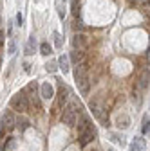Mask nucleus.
<instances>
[{
    "mask_svg": "<svg viewBox=\"0 0 150 151\" xmlns=\"http://www.w3.org/2000/svg\"><path fill=\"white\" fill-rule=\"evenodd\" d=\"M15 40H13V38H11V40H9V45H7V54H13L15 52Z\"/></svg>",
    "mask_w": 150,
    "mask_h": 151,
    "instance_id": "nucleus-25",
    "label": "nucleus"
},
{
    "mask_svg": "<svg viewBox=\"0 0 150 151\" xmlns=\"http://www.w3.org/2000/svg\"><path fill=\"white\" fill-rule=\"evenodd\" d=\"M40 96H42V99H45V101H49V99H52L54 97V88H52V85L51 83H42V86H40Z\"/></svg>",
    "mask_w": 150,
    "mask_h": 151,
    "instance_id": "nucleus-8",
    "label": "nucleus"
},
{
    "mask_svg": "<svg viewBox=\"0 0 150 151\" xmlns=\"http://www.w3.org/2000/svg\"><path fill=\"white\" fill-rule=\"evenodd\" d=\"M52 38H54V45H56V49H62V47H63V36H62L60 32H54Z\"/></svg>",
    "mask_w": 150,
    "mask_h": 151,
    "instance_id": "nucleus-18",
    "label": "nucleus"
},
{
    "mask_svg": "<svg viewBox=\"0 0 150 151\" xmlns=\"http://www.w3.org/2000/svg\"><path fill=\"white\" fill-rule=\"evenodd\" d=\"M0 25H2V18H0Z\"/></svg>",
    "mask_w": 150,
    "mask_h": 151,
    "instance_id": "nucleus-32",
    "label": "nucleus"
},
{
    "mask_svg": "<svg viewBox=\"0 0 150 151\" xmlns=\"http://www.w3.org/2000/svg\"><path fill=\"white\" fill-rule=\"evenodd\" d=\"M141 131H143V133H148V131H150V119H148V115L143 117V128H141Z\"/></svg>",
    "mask_w": 150,
    "mask_h": 151,
    "instance_id": "nucleus-21",
    "label": "nucleus"
},
{
    "mask_svg": "<svg viewBox=\"0 0 150 151\" xmlns=\"http://www.w3.org/2000/svg\"><path fill=\"white\" fill-rule=\"evenodd\" d=\"M2 45H4V34L0 32V47H2Z\"/></svg>",
    "mask_w": 150,
    "mask_h": 151,
    "instance_id": "nucleus-29",
    "label": "nucleus"
},
{
    "mask_svg": "<svg viewBox=\"0 0 150 151\" xmlns=\"http://www.w3.org/2000/svg\"><path fill=\"white\" fill-rule=\"evenodd\" d=\"M65 99H67V90L63 86H60V104H63Z\"/></svg>",
    "mask_w": 150,
    "mask_h": 151,
    "instance_id": "nucleus-22",
    "label": "nucleus"
},
{
    "mask_svg": "<svg viewBox=\"0 0 150 151\" xmlns=\"http://www.w3.org/2000/svg\"><path fill=\"white\" fill-rule=\"evenodd\" d=\"M40 54H42V56H51V54H52V47H51L47 42H44V43L40 45Z\"/></svg>",
    "mask_w": 150,
    "mask_h": 151,
    "instance_id": "nucleus-17",
    "label": "nucleus"
},
{
    "mask_svg": "<svg viewBox=\"0 0 150 151\" xmlns=\"http://www.w3.org/2000/svg\"><path fill=\"white\" fill-rule=\"evenodd\" d=\"M74 65H78V63H83L85 61V52L83 50H80V49H74L72 52H71V58H69Z\"/></svg>",
    "mask_w": 150,
    "mask_h": 151,
    "instance_id": "nucleus-10",
    "label": "nucleus"
},
{
    "mask_svg": "<svg viewBox=\"0 0 150 151\" xmlns=\"http://www.w3.org/2000/svg\"><path fill=\"white\" fill-rule=\"evenodd\" d=\"M72 49H80V50H85L87 45H89V38L83 34V32H78V34H74L72 36Z\"/></svg>",
    "mask_w": 150,
    "mask_h": 151,
    "instance_id": "nucleus-3",
    "label": "nucleus"
},
{
    "mask_svg": "<svg viewBox=\"0 0 150 151\" xmlns=\"http://www.w3.org/2000/svg\"><path fill=\"white\" fill-rule=\"evenodd\" d=\"M82 27H83V25H82V22H78V20L74 22V29H82Z\"/></svg>",
    "mask_w": 150,
    "mask_h": 151,
    "instance_id": "nucleus-27",
    "label": "nucleus"
},
{
    "mask_svg": "<svg viewBox=\"0 0 150 151\" xmlns=\"http://www.w3.org/2000/svg\"><path fill=\"white\" fill-rule=\"evenodd\" d=\"M25 92L29 93V99L34 103L36 108H40V99H38V85H36V81H31L27 86H25Z\"/></svg>",
    "mask_w": 150,
    "mask_h": 151,
    "instance_id": "nucleus-5",
    "label": "nucleus"
},
{
    "mask_svg": "<svg viewBox=\"0 0 150 151\" xmlns=\"http://www.w3.org/2000/svg\"><path fill=\"white\" fill-rule=\"evenodd\" d=\"M58 68H60V67H58V61H47V63H45V70L51 72V74H54Z\"/></svg>",
    "mask_w": 150,
    "mask_h": 151,
    "instance_id": "nucleus-20",
    "label": "nucleus"
},
{
    "mask_svg": "<svg viewBox=\"0 0 150 151\" xmlns=\"http://www.w3.org/2000/svg\"><path fill=\"white\" fill-rule=\"evenodd\" d=\"M6 133H7V128L4 126L2 121H0V139H6Z\"/></svg>",
    "mask_w": 150,
    "mask_h": 151,
    "instance_id": "nucleus-24",
    "label": "nucleus"
},
{
    "mask_svg": "<svg viewBox=\"0 0 150 151\" xmlns=\"http://www.w3.org/2000/svg\"><path fill=\"white\" fill-rule=\"evenodd\" d=\"M94 135H96L94 126H89L85 131H82V133H80V146H87L92 139H94Z\"/></svg>",
    "mask_w": 150,
    "mask_h": 151,
    "instance_id": "nucleus-6",
    "label": "nucleus"
},
{
    "mask_svg": "<svg viewBox=\"0 0 150 151\" xmlns=\"http://www.w3.org/2000/svg\"><path fill=\"white\" fill-rule=\"evenodd\" d=\"M58 67H60V70L63 72V74H67L69 72V58L67 56H60V60H58Z\"/></svg>",
    "mask_w": 150,
    "mask_h": 151,
    "instance_id": "nucleus-14",
    "label": "nucleus"
},
{
    "mask_svg": "<svg viewBox=\"0 0 150 151\" xmlns=\"http://www.w3.org/2000/svg\"><path fill=\"white\" fill-rule=\"evenodd\" d=\"M56 11H58V16L65 18V0H56Z\"/></svg>",
    "mask_w": 150,
    "mask_h": 151,
    "instance_id": "nucleus-16",
    "label": "nucleus"
},
{
    "mask_svg": "<svg viewBox=\"0 0 150 151\" xmlns=\"http://www.w3.org/2000/svg\"><path fill=\"white\" fill-rule=\"evenodd\" d=\"M108 151H114V149H112V147H108Z\"/></svg>",
    "mask_w": 150,
    "mask_h": 151,
    "instance_id": "nucleus-31",
    "label": "nucleus"
},
{
    "mask_svg": "<svg viewBox=\"0 0 150 151\" xmlns=\"http://www.w3.org/2000/svg\"><path fill=\"white\" fill-rule=\"evenodd\" d=\"M74 79H76V85L80 88V92L83 96L89 93V88H90V81H89V67L87 63H78L74 67Z\"/></svg>",
    "mask_w": 150,
    "mask_h": 151,
    "instance_id": "nucleus-1",
    "label": "nucleus"
},
{
    "mask_svg": "<svg viewBox=\"0 0 150 151\" xmlns=\"http://www.w3.org/2000/svg\"><path fill=\"white\" fill-rule=\"evenodd\" d=\"M148 61H150V49H148Z\"/></svg>",
    "mask_w": 150,
    "mask_h": 151,
    "instance_id": "nucleus-30",
    "label": "nucleus"
},
{
    "mask_svg": "<svg viewBox=\"0 0 150 151\" xmlns=\"http://www.w3.org/2000/svg\"><path fill=\"white\" fill-rule=\"evenodd\" d=\"M112 139H114V140H116L118 144H121V146L125 144V137H123V135H118V133H112Z\"/></svg>",
    "mask_w": 150,
    "mask_h": 151,
    "instance_id": "nucleus-23",
    "label": "nucleus"
},
{
    "mask_svg": "<svg viewBox=\"0 0 150 151\" xmlns=\"http://www.w3.org/2000/svg\"><path fill=\"white\" fill-rule=\"evenodd\" d=\"M34 45H36V40H34V36H31L27 43H25V54L27 56H33L34 54Z\"/></svg>",
    "mask_w": 150,
    "mask_h": 151,
    "instance_id": "nucleus-15",
    "label": "nucleus"
},
{
    "mask_svg": "<svg viewBox=\"0 0 150 151\" xmlns=\"http://www.w3.org/2000/svg\"><path fill=\"white\" fill-rule=\"evenodd\" d=\"M90 108H92V113H94V115H96V119H98V121H101V122H103V124L107 126L108 119L105 117V110H103V108H101L100 104H96V103H94V104L90 103Z\"/></svg>",
    "mask_w": 150,
    "mask_h": 151,
    "instance_id": "nucleus-9",
    "label": "nucleus"
},
{
    "mask_svg": "<svg viewBox=\"0 0 150 151\" xmlns=\"http://www.w3.org/2000/svg\"><path fill=\"white\" fill-rule=\"evenodd\" d=\"M9 104H11V108L13 110H16V111H27V108H29V96H27V92L24 90V92H18V93H15V96L11 97V101H9Z\"/></svg>",
    "mask_w": 150,
    "mask_h": 151,
    "instance_id": "nucleus-2",
    "label": "nucleus"
},
{
    "mask_svg": "<svg viewBox=\"0 0 150 151\" xmlns=\"http://www.w3.org/2000/svg\"><path fill=\"white\" fill-rule=\"evenodd\" d=\"M76 115H78V113L67 106V108L63 110V113H62V122L67 124V126H76V122H78V117H76Z\"/></svg>",
    "mask_w": 150,
    "mask_h": 151,
    "instance_id": "nucleus-4",
    "label": "nucleus"
},
{
    "mask_svg": "<svg viewBox=\"0 0 150 151\" xmlns=\"http://www.w3.org/2000/svg\"><path fill=\"white\" fill-rule=\"evenodd\" d=\"M118 126H119V128H128V126H130V119H128L127 115H119V117H118Z\"/></svg>",
    "mask_w": 150,
    "mask_h": 151,
    "instance_id": "nucleus-19",
    "label": "nucleus"
},
{
    "mask_svg": "<svg viewBox=\"0 0 150 151\" xmlns=\"http://www.w3.org/2000/svg\"><path fill=\"white\" fill-rule=\"evenodd\" d=\"M16 22H18V25H22V24H24V16H22L20 13L16 14Z\"/></svg>",
    "mask_w": 150,
    "mask_h": 151,
    "instance_id": "nucleus-26",
    "label": "nucleus"
},
{
    "mask_svg": "<svg viewBox=\"0 0 150 151\" xmlns=\"http://www.w3.org/2000/svg\"><path fill=\"white\" fill-rule=\"evenodd\" d=\"M4 122V126L7 128V131L9 129H13V128H16V117H15V113L11 111V110H7L4 115H2V119H0Z\"/></svg>",
    "mask_w": 150,
    "mask_h": 151,
    "instance_id": "nucleus-7",
    "label": "nucleus"
},
{
    "mask_svg": "<svg viewBox=\"0 0 150 151\" xmlns=\"http://www.w3.org/2000/svg\"><path fill=\"white\" fill-rule=\"evenodd\" d=\"M0 151H6V144L2 142V139H0Z\"/></svg>",
    "mask_w": 150,
    "mask_h": 151,
    "instance_id": "nucleus-28",
    "label": "nucleus"
},
{
    "mask_svg": "<svg viewBox=\"0 0 150 151\" xmlns=\"http://www.w3.org/2000/svg\"><path fill=\"white\" fill-rule=\"evenodd\" d=\"M146 144H145V139L143 137H136L130 144V151H145Z\"/></svg>",
    "mask_w": 150,
    "mask_h": 151,
    "instance_id": "nucleus-11",
    "label": "nucleus"
},
{
    "mask_svg": "<svg viewBox=\"0 0 150 151\" xmlns=\"http://www.w3.org/2000/svg\"><path fill=\"white\" fill-rule=\"evenodd\" d=\"M148 81H150V72L148 70H143L141 76H139V88H146L148 86Z\"/></svg>",
    "mask_w": 150,
    "mask_h": 151,
    "instance_id": "nucleus-13",
    "label": "nucleus"
},
{
    "mask_svg": "<svg viewBox=\"0 0 150 151\" xmlns=\"http://www.w3.org/2000/svg\"><path fill=\"white\" fill-rule=\"evenodd\" d=\"M29 126H31V122H29L27 117H18V119H16V129L20 131V133H24Z\"/></svg>",
    "mask_w": 150,
    "mask_h": 151,
    "instance_id": "nucleus-12",
    "label": "nucleus"
}]
</instances>
